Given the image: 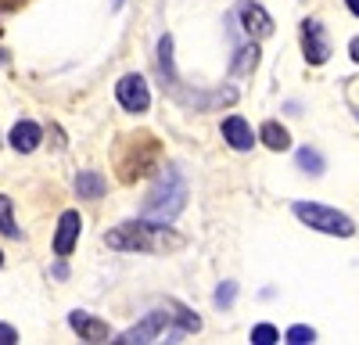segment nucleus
Masks as SVG:
<instances>
[{"mask_svg":"<svg viewBox=\"0 0 359 345\" xmlns=\"http://www.w3.org/2000/svg\"><path fill=\"white\" fill-rule=\"evenodd\" d=\"M104 245L115 248V252H151V255H162V252H176L184 248V238L172 234L165 223H155V219H130V223H118L115 230L104 234Z\"/></svg>","mask_w":359,"mask_h":345,"instance_id":"obj_1","label":"nucleus"},{"mask_svg":"<svg viewBox=\"0 0 359 345\" xmlns=\"http://www.w3.org/2000/svg\"><path fill=\"white\" fill-rule=\"evenodd\" d=\"M184 205H187V180H184V172H180L176 165H165L158 172L155 187L147 191L140 216L155 219V223H172L180 212H184Z\"/></svg>","mask_w":359,"mask_h":345,"instance_id":"obj_2","label":"nucleus"},{"mask_svg":"<svg viewBox=\"0 0 359 345\" xmlns=\"http://www.w3.org/2000/svg\"><path fill=\"white\" fill-rule=\"evenodd\" d=\"M158 155H162V148H158V140H155L151 133L126 137L123 148H118V155H115L118 180H123V184H133V180L147 177V172L158 165Z\"/></svg>","mask_w":359,"mask_h":345,"instance_id":"obj_3","label":"nucleus"},{"mask_svg":"<svg viewBox=\"0 0 359 345\" xmlns=\"http://www.w3.org/2000/svg\"><path fill=\"white\" fill-rule=\"evenodd\" d=\"M291 212L302 219L306 226L320 230V234H331V238H352L355 234V223L345 212L327 209V205H320V201H294Z\"/></svg>","mask_w":359,"mask_h":345,"instance_id":"obj_4","label":"nucleus"},{"mask_svg":"<svg viewBox=\"0 0 359 345\" xmlns=\"http://www.w3.org/2000/svg\"><path fill=\"white\" fill-rule=\"evenodd\" d=\"M115 97H118V104H123L126 111H133V115H140V111L151 108V90H147V79L137 76V72H126L123 79L115 83Z\"/></svg>","mask_w":359,"mask_h":345,"instance_id":"obj_5","label":"nucleus"},{"mask_svg":"<svg viewBox=\"0 0 359 345\" xmlns=\"http://www.w3.org/2000/svg\"><path fill=\"white\" fill-rule=\"evenodd\" d=\"M169 320H172V313H165V309H151L144 316L140 324H133L130 331H123L118 334V345H137V341H155L165 327H169Z\"/></svg>","mask_w":359,"mask_h":345,"instance_id":"obj_6","label":"nucleus"},{"mask_svg":"<svg viewBox=\"0 0 359 345\" xmlns=\"http://www.w3.org/2000/svg\"><path fill=\"white\" fill-rule=\"evenodd\" d=\"M237 18H241V29L252 40H266L273 33V18H269V11L262 4H255V0H241V4H237Z\"/></svg>","mask_w":359,"mask_h":345,"instance_id":"obj_7","label":"nucleus"},{"mask_svg":"<svg viewBox=\"0 0 359 345\" xmlns=\"http://www.w3.org/2000/svg\"><path fill=\"white\" fill-rule=\"evenodd\" d=\"M302 54L309 65H323L331 58V43H327V33L316 18H306L302 22Z\"/></svg>","mask_w":359,"mask_h":345,"instance_id":"obj_8","label":"nucleus"},{"mask_svg":"<svg viewBox=\"0 0 359 345\" xmlns=\"http://www.w3.org/2000/svg\"><path fill=\"white\" fill-rule=\"evenodd\" d=\"M79 230H83V219L76 209L62 212V219H57V234H54V255H69L79 241Z\"/></svg>","mask_w":359,"mask_h":345,"instance_id":"obj_9","label":"nucleus"},{"mask_svg":"<svg viewBox=\"0 0 359 345\" xmlns=\"http://www.w3.org/2000/svg\"><path fill=\"white\" fill-rule=\"evenodd\" d=\"M69 327L79 334V341H108V334H111V327L104 320H97V316H90L83 309L69 313Z\"/></svg>","mask_w":359,"mask_h":345,"instance_id":"obj_10","label":"nucleus"},{"mask_svg":"<svg viewBox=\"0 0 359 345\" xmlns=\"http://www.w3.org/2000/svg\"><path fill=\"white\" fill-rule=\"evenodd\" d=\"M223 140L230 144L233 151H252L255 133H252V126L241 119V115H230V119H223Z\"/></svg>","mask_w":359,"mask_h":345,"instance_id":"obj_11","label":"nucleus"},{"mask_svg":"<svg viewBox=\"0 0 359 345\" xmlns=\"http://www.w3.org/2000/svg\"><path fill=\"white\" fill-rule=\"evenodd\" d=\"M40 140H43V130H40L33 119L15 123V130H11V148H15L18 155H33V151L40 148Z\"/></svg>","mask_w":359,"mask_h":345,"instance_id":"obj_12","label":"nucleus"},{"mask_svg":"<svg viewBox=\"0 0 359 345\" xmlns=\"http://www.w3.org/2000/svg\"><path fill=\"white\" fill-rule=\"evenodd\" d=\"M104 177L97 169H79V177H76V194L79 198H101L104 194Z\"/></svg>","mask_w":359,"mask_h":345,"instance_id":"obj_13","label":"nucleus"},{"mask_svg":"<svg viewBox=\"0 0 359 345\" xmlns=\"http://www.w3.org/2000/svg\"><path fill=\"white\" fill-rule=\"evenodd\" d=\"M259 140L266 144L269 151H287V148H291V137H287V130H284L280 123H273V119H269V123H262V130H259Z\"/></svg>","mask_w":359,"mask_h":345,"instance_id":"obj_14","label":"nucleus"},{"mask_svg":"<svg viewBox=\"0 0 359 345\" xmlns=\"http://www.w3.org/2000/svg\"><path fill=\"white\" fill-rule=\"evenodd\" d=\"M259 47H255V40L252 43H245L241 50H237V58H233V65H230V72L233 76H248V72H255L259 69Z\"/></svg>","mask_w":359,"mask_h":345,"instance_id":"obj_15","label":"nucleus"},{"mask_svg":"<svg viewBox=\"0 0 359 345\" xmlns=\"http://www.w3.org/2000/svg\"><path fill=\"white\" fill-rule=\"evenodd\" d=\"M298 169H306L309 177H320L323 172V158H320V151H313V148H298Z\"/></svg>","mask_w":359,"mask_h":345,"instance_id":"obj_16","label":"nucleus"},{"mask_svg":"<svg viewBox=\"0 0 359 345\" xmlns=\"http://www.w3.org/2000/svg\"><path fill=\"white\" fill-rule=\"evenodd\" d=\"M0 230H4L8 238H18V226H15V205L8 194H0Z\"/></svg>","mask_w":359,"mask_h":345,"instance_id":"obj_17","label":"nucleus"},{"mask_svg":"<svg viewBox=\"0 0 359 345\" xmlns=\"http://www.w3.org/2000/svg\"><path fill=\"white\" fill-rule=\"evenodd\" d=\"M172 320L180 324V334H198V331H201V316H194V313H187V309H176Z\"/></svg>","mask_w":359,"mask_h":345,"instance_id":"obj_18","label":"nucleus"},{"mask_svg":"<svg viewBox=\"0 0 359 345\" xmlns=\"http://www.w3.org/2000/svg\"><path fill=\"white\" fill-rule=\"evenodd\" d=\"M252 341L255 345H273V341H280V331L273 324H255L252 327Z\"/></svg>","mask_w":359,"mask_h":345,"instance_id":"obj_19","label":"nucleus"},{"mask_svg":"<svg viewBox=\"0 0 359 345\" xmlns=\"http://www.w3.org/2000/svg\"><path fill=\"white\" fill-rule=\"evenodd\" d=\"M284 338H287L291 345H309V341H316V331H313V327H306V324H294Z\"/></svg>","mask_w":359,"mask_h":345,"instance_id":"obj_20","label":"nucleus"},{"mask_svg":"<svg viewBox=\"0 0 359 345\" xmlns=\"http://www.w3.org/2000/svg\"><path fill=\"white\" fill-rule=\"evenodd\" d=\"M233 299H237V284H233V280H223V284L216 288V306H223V309H226Z\"/></svg>","mask_w":359,"mask_h":345,"instance_id":"obj_21","label":"nucleus"},{"mask_svg":"<svg viewBox=\"0 0 359 345\" xmlns=\"http://www.w3.org/2000/svg\"><path fill=\"white\" fill-rule=\"evenodd\" d=\"M18 341V331L11 324H0V345H15Z\"/></svg>","mask_w":359,"mask_h":345,"instance_id":"obj_22","label":"nucleus"},{"mask_svg":"<svg viewBox=\"0 0 359 345\" xmlns=\"http://www.w3.org/2000/svg\"><path fill=\"white\" fill-rule=\"evenodd\" d=\"M348 54H352V62H355V65H359V36H355V40H352V43H348Z\"/></svg>","mask_w":359,"mask_h":345,"instance_id":"obj_23","label":"nucleus"},{"mask_svg":"<svg viewBox=\"0 0 359 345\" xmlns=\"http://www.w3.org/2000/svg\"><path fill=\"white\" fill-rule=\"evenodd\" d=\"M345 4H348V11H352V15L359 18V0H345Z\"/></svg>","mask_w":359,"mask_h":345,"instance_id":"obj_24","label":"nucleus"},{"mask_svg":"<svg viewBox=\"0 0 359 345\" xmlns=\"http://www.w3.org/2000/svg\"><path fill=\"white\" fill-rule=\"evenodd\" d=\"M0 266H4V252H0Z\"/></svg>","mask_w":359,"mask_h":345,"instance_id":"obj_25","label":"nucleus"},{"mask_svg":"<svg viewBox=\"0 0 359 345\" xmlns=\"http://www.w3.org/2000/svg\"><path fill=\"white\" fill-rule=\"evenodd\" d=\"M0 62H4V50H0Z\"/></svg>","mask_w":359,"mask_h":345,"instance_id":"obj_26","label":"nucleus"},{"mask_svg":"<svg viewBox=\"0 0 359 345\" xmlns=\"http://www.w3.org/2000/svg\"><path fill=\"white\" fill-rule=\"evenodd\" d=\"M355 119H359V111H355Z\"/></svg>","mask_w":359,"mask_h":345,"instance_id":"obj_27","label":"nucleus"}]
</instances>
